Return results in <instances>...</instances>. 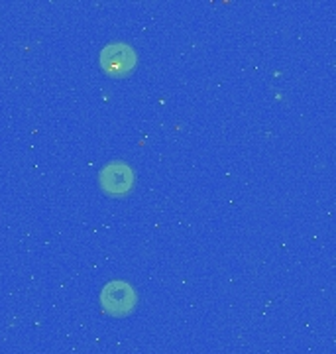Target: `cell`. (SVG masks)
<instances>
[{"label": "cell", "instance_id": "obj_1", "mask_svg": "<svg viewBox=\"0 0 336 354\" xmlns=\"http://www.w3.org/2000/svg\"><path fill=\"white\" fill-rule=\"evenodd\" d=\"M100 305L111 317L130 315L138 305L136 290L124 279H112L100 291Z\"/></svg>", "mask_w": 336, "mask_h": 354}, {"label": "cell", "instance_id": "obj_3", "mask_svg": "<svg viewBox=\"0 0 336 354\" xmlns=\"http://www.w3.org/2000/svg\"><path fill=\"white\" fill-rule=\"evenodd\" d=\"M100 187L106 195H126L134 187V171L124 162H111L102 167L99 176Z\"/></svg>", "mask_w": 336, "mask_h": 354}, {"label": "cell", "instance_id": "obj_2", "mask_svg": "<svg viewBox=\"0 0 336 354\" xmlns=\"http://www.w3.org/2000/svg\"><path fill=\"white\" fill-rule=\"evenodd\" d=\"M100 65L109 75L124 77L136 67V51L128 44H111L100 51Z\"/></svg>", "mask_w": 336, "mask_h": 354}]
</instances>
